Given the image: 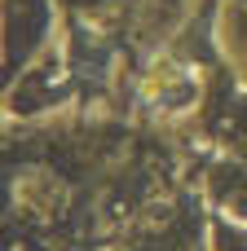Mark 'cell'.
I'll list each match as a JSON object with an SVG mask.
<instances>
[{"label":"cell","mask_w":247,"mask_h":251,"mask_svg":"<svg viewBox=\"0 0 247 251\" xmlns=\"http://www.w3.org/2000/svg\"><path fill=\"white\" fill-rule=\"evenodd\" d=\"M128 212H133V203H128V194H119V190H110V194L102 199V216H106V221H124Z\"/></svg>","instance_id":"1"}]
</instances>
